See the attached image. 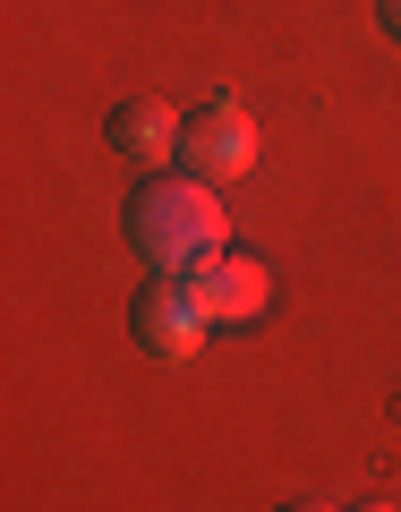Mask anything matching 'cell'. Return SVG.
I'll return each mask as SVG.
<instances>
[{"label":"cell","instance_id":"obj_7","mask_svg":"<svg viewBox=\"0 0 401 512\" xmlns=\"http://www.w3.org/2000/svg\"><path fill=\"white\" fill-rule=\"evenodd\" d=\"M376 18H384V26H393V35H401V0H376Z\"/></svg>","mask_w":401,"mask_h":512},{"label":"cell","instance_id":"obj_3","mask_svg":"<svg viewBox=\"0 0 401 512\" xmlns=\"http://www.w3.org/2000/svg\"><path fill=\"white\" fill-rule=\"evenodd\" d=\"M180 163L197 171V180H239V171H256V120L231 103V94H205L197 111L180 120Z\"/></svg>","mask_w":401,"mask_h":512},{"label":"cell","instance_id":"obj_1","mask_svg":"<svg viewBox=\"0 0 401 512\" xmlns=\"http://www.w3.org/2000/svg\"><path fill=\"white\" fill-rule=\"evenodd\" d=\"M128 248L146 256L154 274H188L197 282L222 248H231V222H222L214 180L197 171H146L128 188Z\"/></svg>","mask_w":401,"mask_h":512},{"label":"cell","instance_id":"obj_2","mask_svg":"<svg viewBox=\"0 0 401 512\" xmlns=\"http://www.w3.org/2000/svg\"><path fill=\"white\" fill-rule=\"evenodd\" d=\"M128 333H137V350H154V359H197L205 333H214V308H205V291L188 274H154L128 299Z\"/></svg>","mask_w":401,"mask_h":512},{"label":"cell","instance_id":"obj_6","mask_svg":"<svg viewBox=\"0 0 401 512\" xmlns=\"http://www.w3.org/2000/svg\"><path fill=\"white\" fill-rule=\"evenodd\" d=\"M274 512H333L325 495H299V504H274Z\"/></svg>","mask_w":401,"mask_h":512},{"label":"cell","instance_id":"obj_8","mask_svg":"<svg viewBox=\"0 0 401 512\" xmlns=\"http://www.w3.org/2000/svg\"><path fill=\"white\" fill-rule=\"evenodd\" d=\"M359 512H393V504H359Z\"/></svg>","mask_w":401,"mask_h":512},{"label":"cell","instance_id":"obj_5","mask_svg":"<svg viewBox=\"0 0 401 512\" xmlns=\"http://www.w3.org/2000/svg\"><path fill=\"white\" fill-rule=\"evenodd\" d=\"M197 291H205V308H214V325H256L265 299H274V282H265L256 256H231V248H222L214 265L197 274Z\"/></svg>","mask_w":401,"mask_h":512},{"label":"cell","instance_id":"obj_4","mask_svg":"<svg viewBox=\"0 0 401 512\" xmlns=\"http://www.w3.org/2000/svg\"><path fill=\"white\" fill-rule=\"evenodd\" d=\"M180 120L188 111H171L163 94H128V103L103 120V137H111V154H128L137 171H163L171 154H180Z\"/></svg>","mask_w":401,"mask_h":512}]
</instances>
